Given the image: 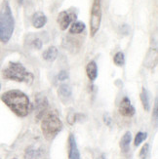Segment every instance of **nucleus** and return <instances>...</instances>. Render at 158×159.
<instances>
[{
    "label": "nucleus",
    "mask_w": 158,
    "mask_h": 159,
    "mask_svg": "<svg viewBox=\"0 0 158 159\" xmlns=\"http://www.w3.org/2000/svg\"><path fill=\"white\" fill-rule=\"evenodd\" d=\"M1 101L19 117H25L31 110L29 96L20 90H9L1 96Z\"/></svg>",
    "instance_id": "nucleus-1"
},
{
    "label": "nucleus",
    "mask_w": 158,
    "mask_h": 159,
    "mask_svg": "<svg viewBox=\"0 0 158 159\" xmlns=\"http://www.w3.org/2000/svg\"><path fill=\"white\" fill-rule=\"evenodd\" d=\"M14 29H15V20L9 2L4 0L1 9H0V41L2 43H8L11 39Z\"/></svg>",
    "instance_id": "nucleus-2"
},
{
    "label": "nucleus",
    "mask_w": 158,
    "mask_h": 159,
    "mask_svg": "<svg viewBox=\"0 0 158 159\" xmlns=\"http://www.w3.org/2000/svg\"><path fill=\"white\" fill-rule=\"evenodd\" d=\"M40 127L45 139L48 141H52L63 130L64 124L57 112L48 111L41 118Z\"/></svg>",
    "instance_id": "nucleus-3"
},
{
    "label": "nucleus",
    "mask_w": 158,
    "mask_h": 159,
    "mask_svg": "<svg viewBox=\"0 0 158 159\" xmlns=\"http://www.w3.org/2000/svg\"><path fill=\"white\" fill-rule=\"evenodd\" d=\"M2 75L5 79L16 82H25L27 84H31L34 80L33 74L19 61H10L8 66L3 70Z\"/></svg>",
    "instance_id": "nucleus-4"
},
{
    "label": "nucleus",
    "mask_w": 158,
    "mask_h": 159,
    "mask_svg": "<svg viewBox=\"0 0 158 159\" xmlns=\"http://www.w3.org/2000/svg\"><path fill=\"white\" fill-rule=\"evenodd\" d=\"M102 22V3L101 0H93L90 17V34L94 37L100 30Z\"/></svg>",
    "instance_id": "nucleus-5"
},
{
    "label": "nucleus",
    "mask_w": 158,
    "mask_h": 159,
    "mask_svg": "<svg viewBox=\"0 0 158 159\" xmlns=\"http://www.w3.org/2000/svg\"><path fill=\"white\" fill-rule=\"evenodd\" d=\"M77 15L75 14V12H72L70 10H66V11H61L59 13L58 18H57V22L60 25V29L61 30H67V27L70 25V24L73 20H76Z\"/></svg>",
    "instance_id": "nucleus-6"
},
{
    "label": "nucleus",
    "mask_w": 158,
    "mask_h": 159,
    "mask_svg": "<svg viewBox=\"0 0 158 159\" xmlns=\"http://www.w3.org/2000/svg\"><path fill=\"white\" fill-rule=\"evenodd\" d=\"M49 107V102L43 94H38L35 97V109H36V119H41L43 115L47 112V108Z\"/></svg>",
    "instance_id": "nucleus-7"
},
{
    "label": "nucleus",
    "mask_w": 158,
    "mask_h": 159,
    "mask_svg": "<svg viewBox=\"0 0 158 159\" xmlns=\"http://www.w3.org/2000/svg\"><path fill=\"white\" fill-rule=\"evenodd\" d=\"M118 110H119V113L124 117H132V116H134V114L136 112V109L133 107L132 102L128 97L122 98V100L120 101V103H119Z\"/></svg>",
    "instance_id": "nucleus-8"
},
{
    "label": "nucleus",
    "mask_w": 158,
    "mask_h": 159,
    "mask_svg": "<svg viewBox=\"0 0 158 159\" xmlns=\"http://www.w3.org/2000/svg\"><path fill=\"white\" fill-rule=\"evenodd\" d=\"M68 159H81L77 143L73 134L68 137Z\"/></svg>",
    "instance_id": "nucleus-9"
},
{
    "label": "nucleus",
    "mask_w": 158,
    "mask_h": 159,
    "mask_svg": "<svg viewBox=\"0 0 158 159\" xmlns=\"http://www.w3.org/2000/svg\"><path fill=\"white\" fill-rule=\"evenodd\" d=\"M58 95L63 102H67L72 98V89L67 84H61L58 89Z\"/></svg>",
    "instance_id": "nucleus-10"
},
{
    "label": "nucleus",
    "mask_w": 158,
    "mask_h": 159,
    "mask_svg": "<svg viewBox=\"0 0 158 159\" xmlns=\"http://www.w3.org/2000/svg\"><path fill=\"white\" fill-rule=\"evenodd\" d=\"M31 23L35 29H41L47 24V17L42 12H36L31 18Z\"/></svg>",
    "instance_id": "nucleus-11"
},
{
    "label": "nucleus",
    "mask_w": 158,
    "mask_h": 159,
    "mask_svg": "<svg viewBox=\"0 0 158 159\" xmlns=\"http://www.w3.org/2000/svg\"><path fill=\"white\" fill-rule=\"evenodd\" d=\"M86 73L88 78L91 81L96 80L98 76V66L95 61H91L88 63V65L86 66Z\"/></svg>",
    "instance_id": "nucleus-12"
},
{
    "label": "nucleus",
    "mask_w": 158,
    "mask_h": 159,
    "mask_svg": "<svg viewBox=\"0 0 158 159\" xmlns=\"http://www.w3.org/2000/svg\"><path fill=\"white\" fill-rule=\"evenodd\" d=\"M132 141V135L130 132H126L120 141V148L123 153H128L130 150V143Z\"/></svg>",
    "instance_id": "nucleus-13"
},
{
    "label": "nucleus",
    "mask_w": 158,
    "mask_h": 159,
    "mask_svg": "<svg viewBox=\"0 0 158 159\" xmlns=\"http://www.w3.org/2000/svg\"><path fill=\"white\" fill-rule=\"evenodd\" d=\"M58 54H59V51H58L57 48L55 46H51V47H49L48 49H46L43 52L42 57H43V59L45 61H50V63H51V61H54L55 60L57 59Z\"/></svg>",
    "instance_id": "nucleus-14"
},
{
    "label": "nucleus",
    "mask_w": 158,
    "mask_h": 159,
    "mask_svg": "<svg viewBox=\"0 0 158 159\" xmlns=\"http://www.w3.org/2000/svg\"><path fill=\"white\" fill-rule=\"evenodd\" d=\"M41 154L42 150L40 148H35L34 147H29L25 151V159H38Z\"/></svg>",
    "instance_id": "nucleus-15"
},
{
    "label": "nucleus",
    "mask_w": 158,
    "mask_h": 159,
    "mask_svg": "<svg viewBox=\"0 0 158 159\" xmlns=\"http://www.w3.org/2000/svg\"><path fill=\"white\" fill-rule=\"evenodd\" d=\"M140 98H141V102L142 103V107H143V109L146 110V111H148L150 109V100H149V94H148V91L143 87L142 89V92H141V95H140Z\"/></svg>",
    "instance_id": "nucleus-16"
},
{
    "label": "nucleus",
    "mask_w": 158,
    "mask_h": 159,
    "mask_svg": "<svg viewBox=\"0 0 158 159\" xmlns=\"http://www.w3.org/2000/svg\"><path fill=\"white\" fill-rule=\"evenodd\" d=\"M86 29V25L84 23L82 22H79V20H77V22H74L70 29V32L71 34H79V33H82Z\"/></svg>",
    "instance_id": "nucleus-17"
},
{
    "label": "nucleus",
    "mask_w": 158,
    "mask_h": 159,
    "mask_svg": "<svg viewBox=\"0 0 158 159\" xmlns=\"http://www.w3.org/2000/svg\"><path fill=\"white\" fill-rule=\"evenodd\" d=\"M113 63L118 66H122L125 64V56L123 52H117L113 57Z\"/></svg>",
    "instance_id": "nucleus-18"
},
{
    "label": "nucleus",
    "mask_w": 158,
    "mask_h": 159,
    "mask_svg": "<svg viewBox=\"0 0 158 159\" xmlns=\"http://www.w3.org/2000/svg\"><path fill=\"white\" fill-rule=\"evenodd\" d=\"M147 138V132H142V131H140V132H138V134L136 135L135 137V140H134V144L136 147L140 146V144L143 142L146 141Z\"/></svg>",
    "instance_id": "nucleus-19"
},
{
    "label": "nucleus",
    "mask_w": 158,
    "mask_h": 159,
    "mask_svg": "<svg viewBox=\"0 0 158 159\" xmlns=\"http://www.w3.org/2000/svg\"><path fill=\"white\" fill-rule=\"evenodd\" d=\"M148 152H149V144L148 143H146V144H143L141 151H140V158L141 159H147V155H148Z\"/></svg>",
    "instance_id": "nucleus-20"
},
{
    "label": "nucleus",
    "mask_w": 158,
    "mask_h": 159,
    "mask_svg": "<svg viewBox=\"0 0 158 159\" xmlns=\"http://www.w3.org/2000/svg\"><path fill=\"white\" fill-rule=\"evenodd\" d=\"M157 121H158V102L157 99L155 100L154 107H153V112H152V122L154 123V125L157 126Z\"/></svg>",
    "instance_id": "nucleus-21"
},
{
    "label": "nucleus",
    "mask_w": 158,
    "mask_h": 159,
    "mask_svg": "<svg viewBox=\"0 0 158 159\" xmlns=\"http://www.w3.org/2000/svg\"><path fill=\"white\" fill-rule=\"evenodd\" d=\"M32 46H33V48H35L36 50H40L41 48H42V46H43L42 40L39 39V38L33 39V41H32Z\"/></svg>",
    "instance_id": "nucleus-22"
},
{
    "label": "nucleus",
    "mask_w": 158,
    "mask_h": 159,
    "mask_svg": "<svg viewBox=\"0 0 158 159\" xmlns=\"http://www.w3.org/2000/svg\"><path fill=\"white\" fill-rule=\"evenodd\" d=\"M68 78V73L65 70H61L60 71V73L58 74V79L60 81H65Z\"/></svg>",
    "instance_id": "nucleus-23"
},
{
    "label": "nucleus",
    "mask_w": 158,
    "mask_h": 159,
    "mask_svg": "<svg viewBox=\"0 0 158 159\" xmlns=\"http://www.w3.org/2000/svg\"><path fill=\"white\" fill-rule=\"evenodd\" d=\"M104 122L106 124L107 126H111V122H112L111 117L109 116L108 114H105V115H104Z\"/></svg>",
    "instance_id": "nucleus-24"
},
{
    "label": "nucleus",
    "mask_w": 158,
    "mask_h": 159,
    "mask_svg": "<svg viewBox=\"0 0 158 159\" xmlns=\"http://www.w3.org/2000/svg\"><path fill=\"white\" fill-rule=\"evenodd\" d=\"M95 159H106V156L104 153H99L97 156L95 157Z\"/></svg>",
    "instance_id": "nucleus-25"
},
{
    "label": "nucleus",
    "mask_w": 158,
    "mask_h": 159,
    "mask_svg": "<svg viewBox=\"0 0 158 159\" xmlns=\"http://www.w3.org/2000/svg\"><path fill=\"white\" fill-rule=\"evenodd\" d=\"M19 2H20V4H22V3H23V2H24V0H19Z\"/></svg>",
    "instance_id": "nucleus-26"
},
{
    "label": "nucleus",
    "mask_w": 158,
    "mask_h": 159,
    "mask_svg": "<svg viewBox=\"0 0 158 159\" xmlns=\"http://www.w3.org/2000/svg\"><path fill=\"white\" fill-rule=\"evenodd\" d=\"M12 159H16V158H12Z\"/></svg>",
    "instance_id": "nucleus-27"
},
{
    "label": "nucleus",
    "mask_w": 158,
    "mask_h": 159,
    "mask_svg": "<svg viewBox=\"0 0 158 159\" xmlns=\"http://www.w3.org/2000/svg\"><path fill=\"white\" fill-rule=\"evenodd\" d=\"M0 88H1V85H0Z\"/></svg>",
    "instance_id": "nucleus-28"
}]
</instances>
